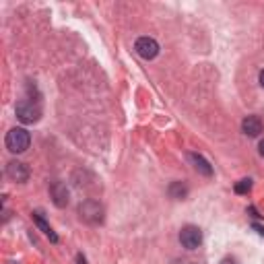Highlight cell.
Masks as SVG:
<instances>
[{
	"mask_svg": "<svg viewBox=\"0 0 264 264\" xmlns=\"http://www.w3.org/2000/svg\"><path fill=\"white\" fill-rule=\"evenodd\" d=\"M5 145L11 153H25L31 145V135L25 130V128H11L7 132V139H5Z\"/></svg>",
	"mask_w": 264,
	"mask_h": 264,
	"instance_id": "obj_1",
	"label": "cell"
},
{
	"mask_svg": "<svg viewBox=\"0 0 264 264\" xmlns=\"http://www.w3.org/2000/svg\"><path fill=\"white\" fill-rule=\"evenodd\" d=\"M79 217L89 225H99L103 221V206L99 204V200L89 198L79 204Z\"/></svg>",
	"mask_w": 264,
	"mask_h": 264,
	"instance_id": "obj_2",
	"label": "cell"
},
{
	"mask_svg": "<svg viewBox=\"0 0 264 264\" xmlns=\"http://www.w3.org/2000/svg\"><path fill=\"white\" fill-rule=\"evenodd\" d=\"M15 114L23 124H35L42 118V109H40V105L29 101V99H21L15 105Z\"/></svg>",
	"mask_w": 264,
	"mask_h": 264,
	"instance_id": "obj_3",
	"label": "cell"
},
{
	"mask_svg": "<svg viewBox=\"0 0 264 264\" xmlns=\"http://www.w3.org/2000/svg\"><path fill=\"white\" fill-rule=\"evenodd\" d=\"M180 241L186 250H196L202 243V231L196 227V225H186L180 231Z\"/></svg>",
	"mask_w": 264,
	"mask_h": 264,
	"instance_id": "obj_4",
	"label": "cell"
},
{
	"mask_svg": "<svg viewBox=\"0 0 264 264\" xmlns=\"http://www.w3.org/2000/svg\"><path fill=\"white\" fill-rule=\"evenodd\" d=\"M135 50H137V54L141 56V58L153 60L159 54V44L153 40V37H139L137 44H135Z\"/></svg>",
	"mask_w": 264,
	"mask_h": 264,
	"instance_id": "obj_5",
	"label": "cell"
},
{
	"mask_svg": "<svg viewBox=\"0 0 264 264\" xmlns=\"http://www.w3.org/2000/svg\"><path fill=\"white\" fill-rule=\"evenodd\" d=\"M7 176L13 180V182H19V184H23V182H27L29 180V169H27V165L25 163H21V161H9L7 163Z\"/></svg>",
	"mask_w": 264,
	"mask_h": 264,
	"instance_id": "obj_6",
	"label": "cell"
},
{
	"mask_svg": "<svg viewBox=\"0 0 264 264\" xmlns=\"http://www.w3.org/2000/svg\"><path fill=\"white\" fill-rule=\"evenodd\" d=\"M50 194H52V200L58 209H64L68 204V190H66V184L62 182H54L52 188H50Z\"/></svg>",
	"mask_w": 264,
	"mask_h": 264,
	"instance_id": "obj_7",
	"label": "cell"
},
{
	"mask_svg": "<svg viewBox=\"0 0 264 264\" xmlns=\"http://www.w3.org/2000/svg\"><path fill=\"white\" fill-rule=\"evenodd\" d=\"M188 161L192 163V167L196 169V172H198L200 176H204V178H211V176H213V167H211V163L206 161L202 155H198V153H188Z\"/></svg>",
	"mask_w": 264,
	"mask_h": 264,
	"instance_id": "obj_8",
	"label": "cell"
},
{
	"mask_svg": "<svg viewBox=\"0 0 264 264\" xmlns=\"http://www.w3.org/2000/svg\"><path fill=\"white\" fill-rule=\"evenodd\" d=\"M241 132H243L246 137H250V139L258 137L260 132H262V122H260V118H258V116H246V118H243V122H241Z\"/></svg>",
	"mask_w": 264,
	"mask_h": 264,
	"instance_id": "obj_9",
	"label": "cell"
},
{
	"mask_svg": "<svg viewBox=\"0 0 264 264\" xmlns=\"http://www.w3.org/2000/svg\"><path fill=\"white\" fill-rule=\"evenodd\" d=\"M31 217H33V223L37 225V227H40V229H42V231H44V233H46V235H48L54 243H58V235H56V233H54V229H52L50 225L46 223V219H44V215H42L40 211H35Z\"/></svg>",
	"mask_w": 264,
	"mask_h": 264,
	"instance_id": "obj_10",
	"label": "cell"
},
{
	"mask_svg": "<svg viewBox=\"0 0 264 264\" xmlns=\"http://www.w3.org/2000/svg\"><path fill=\"white\" fill-rule=\"evenodd\" d=\"M186 194H188V188L182 182H174L172 186H169V196L172 198H184Z\"/></svg>",
	"mask_w": 264,
	"mask_h": 264,
	"instance_id": "obj_11",
	"label": "cell"
},
{
	"mask_svg": "<svg viewBox=\"0 0 264 264\" xmlns=\"http://www.w3.org/2000/svg\"><path fill=\"white\" fill-rule=\"evenodd\" d=\"M250 190H252V180L250 178H243V180L235 182V186H233V192L235 194H248Z\"/></svg>",
	"mask_w": 264,
	"mask_h": 264,
	"instance_id": "obj_12",
	"label": "cell"
},
{
	"mask_svg": "<svg viewBox=\"0 0 264 264\" xmlns=\"http://www.w3.org/2000/svg\"><path fill=\"white\" fill-rule=\"evenodd\" d=\"M221 264H237V260H235L233 256H227V258H223V260H221Z\"/></svg>",
	"mask_w": 264,
	"mask_h": 264,
	"instance_id": "obj_13",
	"label": "cell"
},
{
	"mask_svg": "<svg viewBox=\"0 0 264 264\" xmlns=\"http://www.w3.org/2000/svg\"><path fill=\"white\" fill-rule=\"evenodd\" d=\"M252 227H254V229H256V231H258L260 235H264V227H262V225H258V223H254V225H252Z\"/></svg>",
	"mask_w": 264,
	"mask_h": 264,
	"instance_id": "obj_14",
	"label": "cell"
},
{
	"mask_svg": "<svg viewBox=\"0 0 264 264\" xmlns=\"http://www.w3.org/2000/svg\"><path fill=\"white\" fill-rule=\"evenodd\" d=\"M258 153H260V157H264V139H262L260 145H258Z\"/></svg>",
	"mask_w": 264,
	"mask_h": 264,
	"instance_id": "obj_15",
	"label": "cell"
},
{
	"mask_svg": "<svg viewBox=\"0 0 264 264\" xmlns=\"http://www.w3.org/2000/svg\"><path fill=\"white\" fill-rule=\"evenodd\" d=\"M258 81H260V87L264 89V70H260V77H258Z\"/></svg>",
	"mask_w": 264,
	"mask_h": 264,
	"instance_id": "obj_16",
	"label": "cell"
},
{
	"mask_svg": "<svg viewBox=\"0 0 264 264\" xmlns=\"http://www.w3.org/2000/svg\"><path fill=\"white\" fill-rule=\"evenodd\" d=\"M77 260H79V264H87V262H85V258H83V256H81V254H79V256H77Z\"/></svg>",
	"mask_w": 264,
	"mask_h": 264,
	"instance_id": "obj_17",
	"label": "cell"
}]
</instances>
